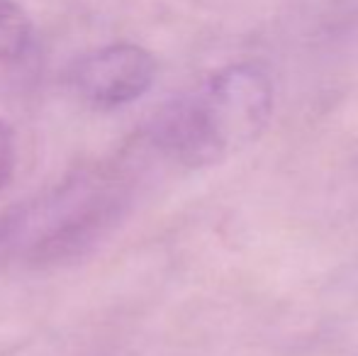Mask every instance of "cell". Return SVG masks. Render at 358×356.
Masks as SVG:
<instances>
[{"instance_id": "cell-1", "label": "cell", "mask_w": 358, "mask_h": 356, "mask_svg": "<svg viewBox=\"0 0 358 356\" xmlns=\"http://www.w3.org/2000/svg\"><path fill=\"white\" fill-rule=\"evenodd\" d=\"M273 81L261 64H231L200 95L169 105L156 118V147L185 166L220 164L259 142L273 118Z\"/></svg>"}, {"instance_id": "cell-2", "label": "cell", "mask_w": 358, "mask_h": 356, "mask_svg": "<svg viewBox=\"0 0 358 356\" xmlns=\"http://www.w3.org/2000/svg\"><path fill=\"white\" fill-rule=\"evenodd\" d=\"M156 59L132 42L108 44L73 66V86L93 108L113 110L139 100L156 81Z\"/></svg>"}, {"instance_id": "cell-3", "label": "cell", "mask_w": 358, "mask_h": 356, "mask_svg": "<svg viewBox=\"0 0 358 356\" xmlns=\"http://www.w3.org/2000/svg\"><path fill=\"white\" fill-rule=\"evenodd\" d=\"M32 20L17 0H0V62H17L32 44Z\"/></svg>"}, {"instance_id": "cell-4", "label": "cell", "mask_w": 358, "mask_h": 356, "mask_svg": "<svg viewBox=\"0 0 358 356\" xmlns=\"http://www.w3.org/2000/svg\"><path fill=\"white\" fill-rule=\"evenodd\" d=\"M15 171V134L5 122H0V188L10 183Z\"/></svg>"}]
</instances>
